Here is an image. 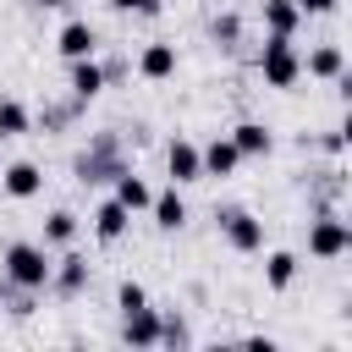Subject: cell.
Returning a JSON list of instances; mask_svg holds the SVG:
<instances>
[{
  "label": "cell",
  "mask_w": 352,
  "mask_h": 352,
  "mask_svg": "<svg viewBox=\"0 0 352 352\" xmlns=\"http://www.w3.org/2000/svg\"><path fill=\"white\" fill-rule=\"evenodd\" d=\"M132 160H126V143H121V132H94L88 138V148H77L72 154V176L82 182V187H110L121 170H126Z\"/></svg>",
  "instance_id": "obj_1"
},
{
  "label": "cell",
  "mask_w": 352,
  "mask_h": 352,
  "mask_svg": "<svg viewBox=\"0 0 352 352\" xmlns=\"http://www.w3.org/2000/svg\"><path fill=\"white\" fill-rule=\"evenodd\" d=\"M88 220H94V236H99L104 248H110V242H121V236L132 231V209H126V204H116V198H99Z\"/></svg>",
  "instance_id": "obj_15"
},
{
  "label": "cell",
  "mask_w": 352,
  "mask_h": 352,
  "mask_svg": "<svg viewBox=\"0 0 352 352\" xmlns=\"http://www.w3.org/2000/svg\"><path fill=\"white\" fill-rule=\"evenodd\" d=\"M50 248L44 242H33V236H16V242H6V253H0V275L6 280H16V286H28V292H50Z\"/></svg>",
  "instance_id": "obj_2"
},
{
  "label": "cell",
  "mask_w": 352,
  "mask_h": 352,
  "mask_svg": "<svg viewBox=\"0 0 352 352\" xmlns=\"http://www.w3.org/2000/svg\"><path fill=\"white\" fill-rule=\"evenodd\" d=\"M55 55H60V60H82V55H99V33H94V22L72 16V22L55 33Z\"/></svg>",
  "instance_id": "obj_13"
},
{
  "label": "cell",
  "mask_w": 352,
  "mask_h": 352,
  "mask_svg": "<svg viewBox=\"0 0 352 352\" xmlns=\"http://www.w3.org/2000/svg\"><path fill=\"white\" fill-rule=\"evenodd\" d=\"M0 192L16 198V204L38 198V192H44V165H38V160H11V165H0Z\"/></svg>",
  "instance_id": "obj_8"
},
{
  "label": "cell",
  "mask_w": 352,
  "mask_h": 352,
  "mask_svg": "<svg viewBox=\"0 0 352 352\" xmlns=\"http://www.w3.org/2000/svg\"><path fill=\"white\" fill-rule=\"evenodd\" d=\"M143 302H148V286L126 275V280L116 286V314H132V308H143Z\"/></svg>",
  "instance_id": "obj_27"
},
{
  "label": "cell",
  "mask_w": 352,
  "mask_h": 352,
  "mask_svg": "<svg viewBox=\"0 0 352 352\" xmlns=\"http://www.w3.org/2000/svg\"><path fill=\"white\" fill-rule=\"evenodd\" d=\"M336 6H341V0H297V11H302V16H330Z\"/></svg>",
  "instance_id": "obj_31"
},
{
  "label": "cell",
  "mask_w": 352,
  "mask_h": 352,
  "mask_svg": "<svg viewBox=\"0 0 352 352\" xmlns=\"http://www.w3.org/2000/svg\"><path fill=\"white\" fill-rule=\"evenodd\" d=\"M346 253H352V220H346L341 209H319V214L308 220V258L336 264V258H346Z\"/></svg>",
  "instance_id": "obj_4"
},
{
  "label": "cell",
  "mask_w": 352,
  "mask_h": 352,
  "mask_svg": "<svg viewBox=\"0 0 352 352\" xmlns=\"http://www.w3.org/2000/svg\"><path fill=\"white\" fill-rule=\"evenodd\" d=\"M28 132H33V110H28L22 99H0V143L28 138Z\"/></svg>",
  "instance_id": "obj_23"
},
{
  "label": "cell",
  "mask_w": 352,
  "mask_h": 352,
  "mask_svg": "<svg viewBox=\"0 0 352 352\" xmlns=\"http://www.w3.org/2000/svg\"><path fill=\"white\" fill-rule=\"evenodd\" d=\"M302 148H324V154H346V126H324L319 138H302Z\"/></svg>",
  "instance_id": "obj_28"
},
{
  "label": "cell",
  "mask_w": 352,
  "mask_h": 352,
  "mask_svg": "<svg viewBox=\"0 0 352 352\" xmlns=\"http://www.w3.org/2000/svg\"><path fill=\"white\" fill-rule=\"evenodd\" d=\"M121 341H126V346H138V352L160 346V308H154V302H143V308L121 314Z\"/></svg>",
  "instance_id": "obj_12"
},
{
  "label": "cell",
  "mask_w": 352,
  "mask_h": 352,
  "mask_svg": "<svg viewBox=\"0 0 352 352\" xmlns=\"http://www.w3.org/2000/svg\"><path fill=\"white\" fill-rule=\"evenodd\" d=\"M110 11H121V16H160L165 11V0H104Z\"/></svg>",
  "instance_id": "obj_29"
},
{
  "label": "cell",
  "mask_w": 352,
  "mask_h": 352,
  "mask_svg": "<svg viewBox=\"0 0 352 352\" xmlns=\"http://www.w3.org/2000/svg\"><path fill=\"white\" fill-rule=\"evenodd\" d=\"M143 214H154V231H165V236H170V231H182V226H187V198H182V187L170 182L165 192H154Z\"/></svg>",
  "instance_id": "obj_14"
},
{
  "label": "cell",
  "mask_w": 352,
  "mask_h": 352,
  "mask_svg": "<svg viewBox=\"0 0 352 352\" xmlns=\"http://www.w3.org/2000/svg\"><path fill=\"white\" fill-rule=\"evenodd\" d=\"M253 66H258V82H264V88H275V94H292V88L302 82V50H297L292 38L264 33V44H258Z\"/></svg>",
  "instance_id": "obj_3"
},
{
  "label": "cell",
  "mask_w": 352,
  "mask_h": 352,
  "mask_svg": "<svg viewBox=\"0 0 352 352\" xmlns=\"http://www.w3.org/2000/svg\"><path fill=\"white\" fill-rule=\"evenodd\" d=\"M165 176H170L176 187L204 182V160H198V143H192V138H170V143H165Z\"/></svg>",
  "instance_id": "obj_10"
},
{
  "label": "cell",
  "mask_w": 352,
  "mask_h": 352,
  "mask_svg": "<svg viewBox=\"0 0 352 352\" xmlns=\"http://www.w3.org/2000/svg\"><path fill=\"white\" fill-rule=\"evenodd\" d=\"M160 346H192V324L182 319V308H160Z\"/></svg>",
  "instance_id": "obj_26"
},
{
  "label": "cell",
  "mask_w": 352,
  "mask_h": 352,
  "mask_svg": "<svg viewBox=\"0 0 352 352\" xmlns=\"http://www.w3.org/2000/svg\"><path fill=\"white\" fill-rule=\"evenodd\" d=\"M28 6H33V11H60L66 0H28Z\"/></svg>",
  "instance_id": "obj_32"
},
{
  "label": "cell",
  "mask_w": 352,
  "mask_h": 352,
  "mask_svg": "<svg viewBox=\"0 0 352 352\" xmlns=\"http://www.w3.org/2000/svg\"><path fill=\"white\" fill-rule=\"evenodd\" d=\"M110 198H116V204H126L132 214H143V209H148V198H154V187H148V182H143L132 165H126V170L110 182Z\"/></svg>",
  "instance_id": "obj_21"
},
{
  "label": "cell",
  "mask_w": 352,
  "mask_h": 352,
  "mask_svg": "<svg viewBox=\"0 0 352 352\" xmlns=\"http://www.w3.org/2000/svg\"><path fill=\"white\" fill-rule=\"evenodd\" d=\"M88 286H94V264H88V253H77V242L60 248V258L50 264V292H55L60 302H77Z\"/></svg>",
  "instance_id": "obj_6"
},
{
  "label": "cell",
  "mask_w": 352,
  "mask_h": 352,
  "mask_svg": "<svg viewBox=\"0 0 352 352\" xmlns=\"http://www.w3.org/2000/svg\"><path fill=\"white\" fill-rule=\"evenodd\" d=\"M242 38H248V22H242V11H214L209 16V44L214 50H242Z\"/></svg>",
  "instance_id": "obj_20"
},
{
  "label": "cell",
  "mask_w": 352,
  "mask_h": 352,
  "mask_svg": "<svg viewBox=\"0 0 352 352\" xmlns=\"http://www.w3.org/2000/svg\"><path fill=\"white\" fill-rule=\"evenodd\" d=\"M82 110H88V104H77V99L66 94L60 104H44V110L33 116V126H44V132H66V126H72V121H77Z\"/></svg>",
  "instance_id": "obj_24"
},
{
  "label": "cell",
  "mask_w": 352,
  "mask_h": 352,
  "mask_svg": "<svg viewBox=\"0 0 352 352\" xmlns=\"http://www.w3.org/2000/svg\"><path fill=\"white\" fill-rule=\"evenodd\" d=\"M99 66H104V88H121V82L132 77V60H126V55H110V60H99Z\"/></svg>",
  "instance_id": "obj_30"
},
{
  "label": "cell",
  "mask_w": 352,
  "mask_h": 352,
  "mask_svg": "<svg viewBox=\"0 0 352 352\" xmlns=\"http://www.w3.org/2000/svg\"><path fill=\"white\" fill-rule=\"evenodd\" d=\"M226 138L236 143V154H242V160H264V154H275V132H270L264 121H236Z\"/></svg>",
  "instance_id": "obj_18"
},
{
  "label": "cell",
  "mask_w": 352,
  "mask_h": 352,
  "mask_svg": "<svg viewBox=\"0 0 352 352\" xmlns=\"http://www.w3.org/2000/svg\"><path fill=\"white\" fill-rule=\"evenodd\" d=\"M258 22H264V33H275V38H297V28H302L308 16L297 11V0H258Z\"/></svg>",
  "instance_id": "obj_17"
},
{
  "label": "cell",
  "mask_w": 352,
  "mask_h": 352,
  "mask_svg": "<svg viewBox=\"0 0 352 352\" xmlns=\"http://www.w3.org/2000/svg\"><path fill=\"white\" fill-rule=\"evenodd\" d=\"M302 77H314V82L346 77V50H341V44H314V50L302 55Z\"/></svg>",
  "instance_id": "obj_16"
},
{
  "label": "cell",
  "mask_w": 352,
  "mask_h": 352,
  "mask_svg": "<svg viewBox=\"0 0 352 352\" xmlns=\"http://www.w3.org/2000/svg\"><path fill=\"white\" fill-rule=\"evenodd\" d=\"M66 94H72L77 104H94V99L104 94V66H99V55L66 60Z\"/></svg>",
  "instance_id": "obj_9"
},
{
  "label": "cell",
  "mask_w": 352,
  "mask_h": 352,
  "mask_svg": "<svg viewBox=\"0 0 352 352\" xmlns=\"http://www.w3.org/2000/svg\"><path fill=\"white\" fill-rule=\"evenodd\" d=\"M176 66H182V55H176L170 38H148V44L138 50V60H132V72H138L143 82H170Z\"/></svg>",
  "instance_id": "obj_7"
},
{
  "label": "cell",
  "mask_w": 352,
  "mask_h": 352,
  "mask_svg": "<svg viewBox=\"0 0 352 352\" xmlns=\"http://www.w3.org/2000/svg\"><path fill=\"white\" fill-rule=\"evenodd\" d=\"M0 308L11 319H28V314H38V292H28V286H16V280L0 275Z\"/></svg>",
  "instance_id": "obj_25"
},
{
  "label": "cell",
  "mask_w": 352,
  "mask_h": 352,
  "mask_svg": "<svg viewBox=\"0 0 352 352\" xmlns=\"http://www.w3.org/2000/svg\"><path fill=\"white\" fill-rule=\"evenodd\" d=\"M77 231H82V214H77V209H50V214H44V236H38V242H44V248H72V242H77Z\"/></svg>",
  "instance_id": "obj_22"
},
{
  "label": "cell",
  "mask_w": 352,
  "mask_h": 352,
  "mask_svg": "<svg viewBox=\"0 0 352 352\" xmlns=\"http://www.w3.org/2000/svg\"><path fill=\"white\" fill-rule=\"evenodd\" d=\"M214 231H220V242H226L231 253H242V258L264 253V220H258L253 209H214Z\"/></svg>",
  "instance_id": "obj_5"
},
{
  "label": "cell",
  "mask_w": 352,
  "mask_h": 352,
  "mask_svg": "<svg viewBox=\"0 0 352 352\" xmlns=\"http://www.w3.org/2000/svg\"><path fill=\"white\" fill-rule=\"evenodd\" d=\"M198 160H204V182H226V176H236V165H242V154H236V143L220 132V138H209V143H198Z\"/></svg>",
  "instance_id": "obj_11"
},
{
  "label": "cell",
  "mask_w": 352,
  "mask_h": 352,
  "mask_svg": "<svg viewBox=\"0 0 352 352\" xmlns=\"http://www.w3.org/2000/svg\"><path fill=\"white\" fill-rule=\"evenodd\" d=\"M297 270H302V258L292 253V248H270L264 253V292H292V280H297Z\"/></svg>",
  "instance_id": "obj_19"
}]
</instances>
